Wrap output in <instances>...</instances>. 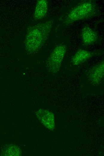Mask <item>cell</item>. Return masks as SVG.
<instances>
[{"label": "cell", "mask_w": 104, "mask_h": 156, "mask_svg": "<svg viewBox=\"0 0 104 156\" xmlns=\"http://www.w3.org/2000/svg\"><path fill=\"white\" fill-rule=\"evenodd\" d=\"M52 20L42 22L29 27L24 41L26 51L31 54L38 51L43 46L51 31Z\"/></svg>", "instance_id": "1"}, {"label": "cell", "mask_w": 104, "mask_h": 156, "mask_svg": "<svg viewBox=\"0 0 104 156\" xmlns=\"http://www.w3.org/2000/svg\"><path fill=\"white\" fill-rule=\"evenodd\" d=\"M95 4L91 0L82 2L72 8L66 17L64 23L68 25L76 21L95 16L97 13Z\"/></svg>", "instance_id": "2"}, {"label": "cell", "mask_w": 104, "mask_h": 156, "mask_svg": "<svg viewBox=\"0 0 104 156\" xmlns=\"http://www.w3.org/2000/svg\"><path fill=\"white\" fill-rule=\"evenodd\" d=\"M66 46L63 44L57 45L53 50L46 62L47 68L53 74L59 70L67 51Z\"/></svg>", "instance_id": "3"}, {"label": "cell", "mask_w": 104, "mask_h": 156, "mask_svg": "<svg viewBox=\"0 0 104 156\" xmlns=\"http://www.w3.org/2000/svg\"><path fill=\"white\" fill-rule=\"evenodd\" d=\"M104 75V62L93 67L88 73V78L94 86L98 85L103 81Z\"/></svg>", "instance_id": "4"}, {"label": "cell", "mask_w": 104, "mask_h": 156, "mask_svg": "<svg viewBox=\"0 0 104 156\" xmlns=\"http://www.w3.org/2000/svg\"><path fill=\"white\" fill-rule=\"evenodd\" d=\"M35 114L39 121L47 129L53 130L55 128L54 116L52 112L41 109L36 111Z\"/></svg>", "instance_id": "5"}, {"label": "cell", "mask_w": 104, "mask_h": 156, "mask_svg": "<svg viewBox=\"0 0 104 156\" xmlns=\"http://www.w3.org/2000/svg\"><path fill=\"white\" fill-rule=\"evenodd\" d=\"M81 37L83 44L86 46L94 43L98 38L96 33L87 26H85L82 29Z\"/></svg>", "instance_id": "6"}, {"label": "cell", "mask_w": 104, "mask_h": 156, "mask_svg": "<svg viewBox=\"0 0 104 156\" xmlns=\"http://www.w3.org/2000/svg\"><path fill=\"white\" fill-rule=\"evenodd\" d=\"M93 53L84 49H79L73 56L71 59L72 64L77 66L84 62L92 57Z\"/></svg>", "instance_id": "7"}, {"label": "cell", "mask_w": 104, "mask_h": 156, "mask_svg": "<svg viewBox=\"0 0 104 156\" xmlns=\"http://www.w3.org/2000/svg\"><path fill=\"white\" fill-rule=\"evenodd\" d=\"M48 9V2L46 0H39L35 7L34 18L35 20H41L46 15Z\"/></svg>", "instance_id": "8"}]
</instances>
